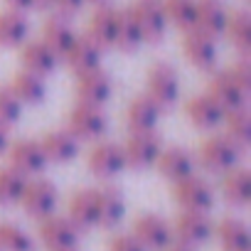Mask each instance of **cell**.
<instances>
[{"label": "cell", "mask_w": 251, "mask_h": 251, "mask_svg": "<svg viewBox=\"0 0 251 251\" xmlns=\"http://www.w3.org/2000/svg\"><path fill=\"white\" fill-rule=\"evenodd\" d=\"M244 153H246V151L239 148L226 133H217V131H212V133L200 143L195 158H197V163H200L207 173H217V175H222V173L236 168V165L241 163Z\"/></svg>", "instance_id": "6da1fadb"}, {"label": "cell", "mask_w": 251, "mask_h": 251, "mask_svg": "<svg viewBox=\"0 0 251 251\" xmlns=\"http://www.w3.org/2000/svg\"><path fill=\"white\" fill-rule=\"evenodd\" d=\"M160 111L173 108L180 101L182 94V84H180V74L170 62H155L148 74H146V91H143Z\"/></svg>", "instance_id": "7a4b0ae2"}, {"label": "cell", "mask_w": 251, "mask_h": 251, "mask_svg": "<svg viewBox=\"0 0 251 251\" xmlns=\"http://www.w3.org/2000/svg\"><path fill=\"white\" fill-rule=\"evenodd\" d=\"M64 128L69 133H74L79 141H101L108 133V118L101 106L76 101V106H72L67 113Z\"/></svg>", "instance_id": "3957f363"}, {"label": "cell", "mask_w": 251, "mask_h": 251, "mask_svg": "<svg viewBox=\"0 0 251 251\" xmlns=\"http://www.w3.org/2000/svg\"><path fill=\"white\" fill-rule=\"evenodd\" d=\"M173 197L182 209H195V212H212L217 202V192L212 182L197 173L173 182Z\"/></svg>", "instance_id": "277c9868"}, {"label": "cell", "mask_w": 251, "mask_h": 251, "mask_svg": "<svg viewBox=\"0 0 251 251\" xmlns=\"http://www.w3.org/2000/svg\"><path fill=\"white\" fill-rule=\"evenodd\" d=\"M123 146V155H126V165L133 170H148L155 168V160L163 151V138L158 136V131H141V133H128Z\"/></svg>", "instance_id": "5b68a950"}, {"label": "cell", "mask_w": 251, "mask_h": 251, "mask_svg": "<svg viewBox=\"0 0 251 251\" xmlns=\"http://www.w3.org/2000/svg\"><path fill=\"white\" fill-rule=\"evenodd\" d=\"M86 168L91 175H96L99 180H113L118 177L126 168V155H123V146L116 141H94V148L86 155Z\"/></svg>", "instance_id": "8992f818"}, {"label": "cell", "mask_w": 251, "mask_h": 251, "mask_svg": "<svg viewBox=\"0 0 251 251\" xmlns=\"http://www.w3.org/2000/svg\"><path fill=\"white\" fill-rule=\"evenodd\" d=\"M57 202H59V190L52 180L47 177H30L27 180V187L23 192V209L27 217L32 219H45L47 214H52L57 209Z\"/></svg>", "instance_id": "52a82bcc"}, {"label": "cell", "mask_w": 251, "mask_h": 251, "mask_svg": "<svg viewBox=\"0 0 251 251\" xmlns=\"http://www.w3.org/2000/svg\"><path fill=\"white\" fill-rule=\"evenodd\" d=\"M182 54L195 69L212 72L217 59H219L217 37H212V35H207L197 27H190V30L182 32Z\"/></svg>", "instance_id": "ba28073f"}, {"label": "cell", "mask_w": 251, "mask_h": 251, "mask_svg": "<svg viewBox=\"0 0 251 251\" xmlns=\"http://www.w3.org/2000/svg\"><path fill=\"white\" fill-rule=\"evenodd\" d=\"M131 10L138 20V27H141L146 42L158 45L165 40L170 23L163 10V0H136V3H131Z\"/></svg>", "instance_id": "9c48e42d"}, {"label": "cell", "mask_w": 251, "mask_h": 251, "mask_svg": "<svg viewBox=\"0 0 251 251\" xmlns=\"http://www.w3.org/2000/svg\"><path fill=\"white\" fill-rule=\"evenodd\" d=\"M5 153H8V165H13L15 170H20L27 177L42 175L50 165L40 141H35V138H20V141L10 143Z\"/></svg>", "instance_id": "30bf717a"}, {"label": "cell", "mask_w": 251, "mask_h": 251, "mask_svg": "<svg viewBox=\"0 0 251 251\" xmlns=\"http://www.w3.org/2000/svg\"><path fill=\"white\" fill-rule=\"evenodd\" d=\"M103 52L106 50H101L86 32L84 35L76 32V37L69 45V50L64 52L62 62L69 67V72L74 76H79V74H86V72H94V69L103 67Z\"/></svg>", "instance_id": "8fae6325"}, {"label": "cell", "mask_w": 251, "mask_h": 251, "mask_svg": "<svg viewBox=\"0 0 251 251\" xmlns=\"http://www.w3.org/2000/svg\"><path fill=\"white\" fill-rule=\"evenodd\" d=\"M131 234H133L148 251H163V249L175 239L173 224H170L165 217L155 214V212L141 214V217L133 222V231H131Z\"/></svg>", "instance_id": "7c38bea8"}, {"label": "cell", "mask_w": 251, "mask_h": 251, "mask_svg": "<svg viewBox=\"0 0 251 251\" xmlns=\"http://www.w3.org/2000/svg\"><path fill=\"white\" fill-rule=\"evenodd\" d=\"M79 229L72 224L69 217L62 214H47L45 219H40V241L50 249V251H59V249H76L79 244Z\"/></svg>", "instance_id": "4fadbf2b"}, {"label": "cell", "mask_w": 251, "mask_h": 251, "mask_svg": "<svg viewBox=\"0 0 251 251\" xmlns=\"http://www.w3.org/2000/svg\"><path fill=\"white\" fill-rule=\"evenodd\" d=\"M224 108L207 94V91H200L195 96H190L185 101V116L187 121L200 131H217L222 128V121H224Z\"/></svg>", "instance_id": "5bb4252c"}, {"label": "cell", "mask_w": 251, "mask_h": 251, "mask_svg": "<svg viewBox=\"0 0 251 251\" xmlns=\"http://www.w3.org/2000/svg\"><path fill=\"white\" fill-rule=\"evenodd\" d=\"M155 168L168 182H177V180L197 173V158L185 146H168V148L163 146V151L155 160Z\"/></svg>", "instance_id": "9a60e30c"}, {"label": "cell", "mask_w": 251, "mask_h": 251, "mask_svg": "<svg viewBox=\"0 0 251 251\" xmlns=\"http://www.w3.org/2000/svg\"><path fill=\"white\" fill-rule=\"evenodd\" d=\"M173 234L177 236V241H185V244H204L212 239L214 234V222L209 217V212H195V209H182L175 219V226H173Z\"/></svg>", "instance_id": "2e32d148"}, {"label": "cell", "mask_w": 251, "mask_h": 251, "mask_svg": "<svg viewBox=\"0 0 251 251\" xmlns=\"http://www.w3.org/2000/svg\"><path fill=\"white\" fill-rule=\"evenodd\" d=\"M224 111H231V108H239V106H246L249 101V94L239 86V81L231 76L229 69H219V72H212L209 79H207V89H204Z\"/></svg>", "instance_id": "e0dca14e"}, {"label": "cell", "mask_w": 251, "mask_h": 251, "mask_svg": "<svg viewBox=\"0 0 251 251\" xmlns=\"http://www.w3.org/2000/svg\"><path fill=\"white\" fill-rule=\"evenodd\" d=\"M111 96H113V79L103 67L76 76V99L79 101L103 108L111 101Z\"/></svg>", "instance_id": "ac0fdd59"}, {"label": "cell", "mask_w": 251, "mask_h": 251, "mask_svg": "<svg viewBox=\"0 0 251 251\" xmlns=\"http://www.w3.org/2000/svg\"><path fill=\"white\" fill-rule=\"evenodd\" d=\"M59 57L37 37V40H25L23 45H20V64H23V69H27V72H32V74H37V76H50V74H54L57 72V67H59Z\"/></svg>", "instance_id": "d6986e66"}, {"label": "cell", "mask_w": 251, "mask_h": 251, "mask_svg": "<svg viewBox=\"0 0 251 251\" xmlns=\"http://www.w3.org/2000/svg\"><path fill=\"white\" fill-rule=\"evenodd\" d=\"M116 30H118V8H113L111 3L96 5V10H94L91 18H89L86 35H89L101 50H113Z\"/></svg>", "instance_id": "ffe728a7"}, {"label": "cell", "mask_w": 251, "mask_h": 251, "mask_svg": "<svg viewBox=\"0 0 251 251\" xmlns=\"http://www.w3.org/2000/svg\"><path fill=\"white\" fill-rule=\"evenodd\" d=\"M160 116H163V111L146 94H138L136 99L128 101V106H126V126H128V133L158 131Z\"/></svg>", "instance_id": "44dd1931"}, {"label": "cell", "mask_w": 251, "mask_h": 251, "mask_svg": "<svg viewBox=\"0 0 251 251\" xmlns=\"http://www.w3.org/2000/svg\"><path fill=\"white\" fill-rule=\"evenodd\" d=\"M40 146H42V151H45L50 163L64 165V163H72L79 155L81 141L74 133H69L67 128H57V131H47L40 138Z\"/></svg>", "instance_id": "7402d4cb"}, {"label": "cell", "mask_w": 251, "mask_h": 251, "mask_svg": "<svg viewBox=\"0 0 251 251\" xmlns=\"http://www.w3.org/2000/svg\"><path fill=\"white\" fill-rule=\"evenodd\" d=\"M226 20H229V8L224 0H195V27L197 30L212 37H222Z\"/></svg>", "instance_id": "603a6c76"}, {"label": "cell", "mask_w": 251, "mask_h": 251, "mask_svg": "<svg viewBox=\"0 0 251 251\" xmlns=\"http://www.w3.org/2000/svg\"><path fill=\"white\" fill-rule=\"evenodd\" d=\"M96 197V212H99V226H116L126 217V197L116 185H103L94 190Z\"/></svg>", "instance_id": "cb8c5ba5"}, {"label": "cell", "mask_w": 251, "mask_h": 251, "mask_svg": "<svg viewBox=\"0 0 251 251\" xmlns=\"http://www.w3.org/2000/svg\"><path fill=\"white\" fill-rule=\"evenodd\" d=\"M219 192L224 197L226 204L231 207H246L251 200V175L246 168L236 165L226 173H222V182H219Z\"/></svg>", "instance_id": "d4e9b609"}, {"label": "cell", "mask_w": 251, "mask_h": 251, "mask_svg": "<svg viewBox=\"0 0 251 251\" xmlns=\"http://www.w3.org/2000/svg\"><path fill=\"white\" fill-rule=\"evenodd\" d=\"M67 217L72 219V224H74L79 231H86V229L99 226V212H96V197H94V190H89V187L76 190V192L69 197Z\"/></svg>", "instance_id": "484cf974"}, {"label": "cell", "mask_w": 251, "mask_h": 251, "mask_svg": "<svg viewBox=\"0 0 251 251\" xmlns=\"http://www.w3.org/2000/svg\"><path fill=\"white\" fill-rule=\"evenodd\" d=\"M74 37H76V30H74V25L69 23V18H64V15H52V18H47L45 20V25H42V32H40V40L62 59L64 57V52L69 50V45L74 42Z\"/></svg>", "instance_id": "4316f807"}, {"label": "cell", "mask_w": 251, "mask_h": 251, "mask_svg": "<svg viewBox=\"0 0 251 251\" xmlns=\"http://www.w3.org/2000/svg\"><path fill=\"white\" fill-rule=\"evenodd\" d=\"M10 91L23 101V106H40L47 99V81L45 76H37L27 69H18L10 76Z\"/></svg>", "instance_id": "83f0119b"}, {"label": "cell", "mask_w": 251, "mask_h": 251, "mask_svg": "<svg viewBox=\"0 0 251 251\" xmlns=\"http://www.w3.org/2000/svg\"><path fill=\"white\" fill-rule=\"evenodd\" d=\"M30 37V20L25 13L18 10H0V47L15 50Z\"/></svg>", "instance_id": "f1b7e54d"}, {"label": "cell", "mask_w": 251, "mask_h": 251, "mask_svg": "<svg viewBox=\"0 0 251 251\" xmlns=\"http://www.w3.org/2000/svg\"><path fill=\"white\" fill-rule=\"evenodd\" d=\"M143 45H146V40H143V32H141V27H138V20H136L131 5L123 8V10H118V30H116L113 50H118V52H123V54H133V52H138Z\"/></svg>", "instance_id": "f546056e"}, {"label": "cell", "mask_w": 251, "mask_h": 251, "mask_svg": "<svg viewBox=\"0 0 251 251\" xmlns=\"http://www.w3.org/2000/svg\"><path fill=\"white\" fill-rule=\"evenodd\" d=\"M214 234L224 251H249L251 249L249 226L239 217H224L219 224H214Z\"/></svg>", "instance_id": "4dcf8cb0"}, {"label": "cell", "mask_w": 251, "mask_h": 251, "mask_svg": "<svg viewBox=\"0 0 251 251\" xmlns=\"http://www.w3.org/2000/svg\"><path fill=\"white\" fill-rule=\"evenodd\" d=\"M224 37L239 52V57H251V20L249 10H229Z\"/></svg>", "instance_id": "1f68e13d"}, {"label": "cell", "mask_w": 251, "mask_h": 251, "mask_svg": "<svg viewBox=\"0 0 251 251\" xmlns=\"http://www.w3.org/2000/svg\"><path fill=\"white\" fill-rule=\"evenodd\" d=\"M224 133L244 151H249L251 146V118H249V108L246 106H239V108H231L224 113Z\"/></svg>", "instance_id": "d6a6232c"}, {"label": "cell", "mask_w": 251, "mask_h": 251, "mask_svg": "<svg viewBox=\"0 0 251 251\" xmlns=\"http://www.w3.org/2000/svg\"><path fill=\"white\" fill-rule=\"evenodd\" d=\"M27 175H23L20 170H15L13 165L0 168V204H20L23 192L27 187Z\"/></svg>", "instance_id": "836d02e7"}, {"label": "cell", "mask_w": 251, "mask_h": 251, "mask_svg": "<svg viewBox=\"0 0 251 251\" xmlns=\"http://www.w3.org/2000/svg\"><path fill=\"white\" fill-rule=\"evenodd\" d=\"M35 236L15 224V222H0V251H35Z\"/></svg>", "instance_id": "e575fe53"}, {"label": "cell", "mask_w": 251, "mask_h": 251, "mask_svg": "<svg viewBox=\"0 0 251 251\" xmlns=\"http://www.w3.org/2000/svg\"><path fill=\"white\" fill-rule=\"evenodd\" d=\"M165 18L180 32L195 27V0H163Z\"/></svg>", "instance_id": "d590c367"}, {"label": "cell", "mask_w": 251, "mask_h": 251, "mask_svg": "<svg viewBox=\"0 0 251 251\" xmlns=\"http://www.w3.org/2000/svg\"><path fill=\"white\" fill-rule=\"evenodd\" d=\"M23 111H25V106H23V101L10 91V86H0V123H5L8 128H10V126L20 123Z\"/></svg>", "instance_id": "8d00e7d4"}, {"label": "cell", "mask_w": 251, "mask_h": 251, "mask_svg": "<svg viewBox=\"0 0 251 251\" xmlns=\"http://www.w3.org/2000/svg\"><path fill=\"white\" fill-rule=\"evenodd\" d=\"M229 72H231V76L239 81V86H241L246 94H251V59H249V57H239V59L229 67Z\"/></svg>", "instance_id": "74e56055"}, {"label": "cell", "mask_w": 251, "mask_h": 251, "mask_svg": "<svg viewBox=\"0 0 251 251\" xmlns=\"http://www.w3.org/2000/svg\"><path fill=\"white\" fill-rule=\"evenodd\" d=\"M108 251H148L133 234H116L108 239Z\"/></svg>", "instance_id": "f35d334b"}, {"label": "cell", "mask_w": 251, "mask_h": 251, "mask_svg": "<svg viewBox=\"0 0 251 251\" xmlns=\"http://www.w3.org/2000/svg\"><path fill=\"white\" fill-rule=\"evenodd\" d=\"M84 5H86V0H54L57 13L64 15V18H74L76 13H81Z\"/></svg>", "instance_id": "ab89813d"}, {"label": "cell", "mask_w": 251, "mask_h": 251, "mask_svg": "<svg viewBox=\"0 0 251 251\" xmlns=\"http://www.w3.org/2000/svg\"><path fill=\"white\" fill-rule=\"evenodd\" d=\"M3 3L10 8V10H18V13H30L35 10V0H3Z\"/></svg>", "instance_id": "60d3db41"}, {"label": "cell", "mask_w": 251, "mask_h": 251, "mask_svg": "<svg viewBox=\"0 0 251 251\" xmlns=\"http://www.w3.org/2000/svg\"><path fill=\"white\" fill-rule=\"evenodd\" d=\"M8 146H10V128L5 123H0V155H5Z\"/></svg>", "instance_id": "b9f144b4"}, {"label": "cell", "mask_w": 251, "mask_h": 251, "mask_svg": "<svg viewBox=\"0 0 251 251\" xmlns=\"http://www.w3.org/2000/svg\"><path fill=\"white\" fill-rule=\"evenodd\" d=\"M163 251H195V246H192V244H185V241H175V239H173Z\"/></svg>", "instance_id": "7bdbcfd3"}, {"label": "cell", "mask_w": 251, "mask_h": 251, "mask_svg": "<svg viewBox=\"0 0 251 251\" xmlns=\"http://www.w3.org/2000/svg\"><path fill=\"white\" fill-rule=\"evenodd\" d=\"M54 5V0H35V8H50Z\"/></svg>", "instance_id": "ee69618b"}, {"label": "cell", "mask_w": 251, "mask_h": 251, "mask_svg": "<svg viewBox=\"0 0 251 251\" xmlns=\"http://www.w3.org/2000/svg\"><path fill=\"white\" fill-rule=\"evenodd\" d=\"M86 3H91V5H101V3H108V0H86Z\"/></svg>", "instance_id": "f6af8a7d"}, {"label": "cell", "mask_w": 251, "mask_h": 251, "mask_svg": "<svg viewBox=\"0 0 251 251\" xmlns=\"http://www.w3.org/2000/svg\"><path fill=\"white\" fill-rule=\"evenodd\" d=\"M59 251H76V249H59Z\"/></svg>", "instance_id": "bcb514c9"}]
</instances>
